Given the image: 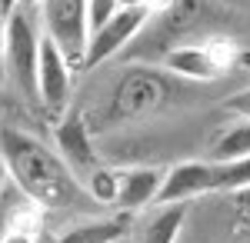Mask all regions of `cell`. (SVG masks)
I'll return each instance as SVG.
<instances>
[{
    "instance_id": "obj_3",
    "label": "cell",
    "mask_w": 250,
    "mask_h": 243,
    "mask_svg": "<svg viewBox=\"0 0 250 243\" xmlns=\"http://www.w3.org/2000/svg\"><path fill=\"white\" fill-rule=\"evenodd\" d=\"M170 94V83L160 70L150 67H127L124 74L117 77L114 90L107 97V107H104V120L124 127V123H137L167 100Z\"/></svg>"
},
{
    "instance_id": "obj_17",
    "label": "cell",
    "mask_w": 250,
    "mask_h": 243,
    "mask_svg": "<svg viewBox=\"0 0 250 243\" xmlns=\"http://www.w3.org/2000/svg\"><path fill=\"white\" fill-rule=\"evenodd\" d=\"M144 7H147L150 14H164V10L173 7V0H144Z\"/></svg>"
},
{
    "instance_id": "obj_9",
    "label": "cell",
    "mask_w": 250,
    "mask_h": 243,
    "mask_svg": "<svg viewBox=\"0 0 250 243\" xmlns=\"http://www.w3.org/2000/svg\"><path fill=\"white\" fill-rule=\"evenodd\" d=\"M213 190V163L207 160H184L164 170V187L157 193V203H190L193 197Z\"/></svg>"
},
{
    "instance_id": "obj_14",
    "label": "cell",
    "mask_w": 250,
    "mask_h": 243,
    "mask_svg": "<svg viewBox=\"0 0 250 243\" xmlns=\"http://www.w3.org/2000/svg\"><path fill=\"white\" fill-rule=\"evenodd\" d=\"M87 197L100 206H117V190H120V170L117 167H94L83 177Z\"/></svg>"
},
{
    "instance_id": "obj_10",
    "label": "cell",
    "mask_w": 250,
    "mask_h": 243,
    "mask_svg": "<svg viewBox=\"0 0 250 243\" xmlns=\"http://www.w3.org/2000/svg\"><path fill=\"white\" fill-rule=\"evenodd\" d=\"M164 187L160 167H124L120 170V190H117V210L137 213L157 203V193Z\"/></svg>"
},
{
    "instance_id": "obj_16",
    "label": "cell",
    "mask_w": 250,
    "mask_h": 243,
    "mask_svg": "<svg viewBox=\"0 0 250 243\" xmlns=\"http://www.w3.org/2000/svg\"><path fill=\"white\" fill-rule=\"evenodd\" d=\"M224 110L233 113V117H250V87H244V90L227 97L224 100Z\"/></svg>"
},
{
    "instance_id": "obj_24",
    "label": "cell",
    "mask_w": 250,
    "mask_h": 243,
    "mask_svg": "<svg viewBox=\"0 0 250 243\" xmlns=\"http://www.w3.org/2000/svg\"><path fill=\"white\" fill-rule=\"evenodd\" d=\"M17 7H40V0H17Z\"/></svg>"
},
{
    "instance_id": "obj_8",
    "label": "cell",
    "mask_w": 250,
    "mask_h": 243,
    "mask_svg": "<svg viewBox=\"0 0 250 243\" xmlns=\"http://www.w3.org/2000/svg\"><path fill=\"white\" fill-rule=\"evenodd\" d=\"M54 150L67 160V167L74 170L80 180H83L94 167H100L94 137H90V127H87V117H83L80 110H74V107L63 113L60 123L54 127Z\"/></svg>"
},
{
    "instance_id": "obj_12",
    "label": "cell",
    "mask_w": 250,
    "mask_h": 243,
    "mask_svg": "<svg viewBox=\"0 0 250 243\" xmlns=\"http://www.w3.org/2000/svg\"><path fill=\"white\" fill-rule=\"evenodd\" d=\"M134 213H114V217H94V220H80L67 233H60L57 243H124L130 237V220Z\"/></svg>"
},
{
    "instance_id": "obj_5",
    "label": "cell",
    "mask_w": 250,
    "mask_h": 243,
    "mask_svg": "<svg viewBox=\"0 0 250 243\" xmlns=\"http://www.w3.org/2000/svg\"><path fill=\"white\" fill-rule=\"evenodd\" d=\"M233 60H240V50L230 47V40H210V43H180L164 54V67L177 77L207 83L220 77Z\"/></svg>"
},
{
    "instance_id": "obj_22",
    "label": "cell",
    "mask_w": 250,
    "mask_h": 243,
    "mask_svg": "<svg viewBox=\"0 0 250 243\" xmlns=\"http://www.w3.org/2000/svg\"><path fill=\"white\" fill-rule=\"evenodd\" d=\"M3 187H7V170H3V160H0V197H3Z\"/></svg>"
},
{
    "instance_id": "obj_6",
    "label": "cell",
    "mask_w": 250,
    "mask_h": 243,
    "mask_svg": "<svg viewBox=\"0 0 250 243\" xmlns=\"http://www.w3.org/2000/svg\"><path fill=\"white\" fill-rule=\"evenodd\" d=\"M150 17H154V14H150L147 7H120L104 27H97L94 34H90L87 54L80 60V70H94L100 63H107L110 57H117L140 30H144V23Z\"/></svg>"
},
{
    "instance_id": "obj_7",
    "label": "cell",
    "mask_w": 250,
    "mask_h": 243,
    "mask_svg": "<svg viewBox=\"0 0 250 243\" xmlns=\"http://www.w3.org/2000/svg\"><path fill=\"white\" fill-rule=\"evenodd\" d=\"M70 90H74V60L43 34L40 43V70H37V97L50 113L70 110Z\"/></svg>"
},
{
    "instance_id": "obj_21",
    "label": "cell",
    "mask_w": 250,
    "mask_h": 243,
    "mask_svg": "<svg viewBox=\"0 0 250 243\" xmlns=\"http://www.w3.org/2000/svg\"><path fill=\"white\" fill-rule=\"evenodd\" d=\"M237 63H240V67H247V70H250V50H240V60H237Z\"/></svg>"
},
{
    "instance_id": "obj_13",
    "label": "cell",
    "mask_w": 250,
    "mask_h": 243,
    "mask_svg": "<svg viewBox=\"0 0 250 243\" xmlns=\"http://www.w3.org/2000/svg\"><path fill=\"white\" fill-rule=\"evenodd\" d=\"M240 157H250V117H237L213 143V160L217 163H230V160H240Z\"/></svg>"
},
{
    "instance_id": "obj_15",
    "label": "cell",
    "mask_w": 250,
    "mask_h": 243,
    "mask_svg": "<svg viewBox=\"0 0 250 243\" xmlns=\"http://www.w3.org/2000/svg\"><path fill=\"white\" fill-rule=\"evenodd\" d=\"M250 187V157L230 160V163H213V190H237Z\"/></svg>"
},
{
    "instance_id": "obj_19",
    "label": "cell",
    "mask_w": 250,
    "mask_h": 243,
    "mask_svg": "<svg viewBox=\"0 0 250 243\" xmlns=\"http://www.w3.org/2000/svg\"><path fill=\"white\" fill-rule=\"evenodd\" d=\"M7 210H10V200H7V193L0 197V233H3V223H7Z\"/></svg>"
},
{
    "instance_id": "obj_23",
    "label": "cell",
    "mask_w": 250,
    "mask_h": 243,
    "mask_svg": "<svg viewBox=\"0 0 250 243\" xmlns=\"http://www.w3.org/2000/svg\"><path fill=\"white\" fill-rule=\"evenodd\" d=\"M120 7H144V0H120Z\"/></svg>"
},
{
    "instance_id": "obj_4",
    "label": "cell",
    "mask_w": 250,
    "mask_h": 243,
    "mask_svg": "<svg viewBox=\"0 0 250 243\" xmlns=\"http://www.w3.org/2000/svg\"><path fill=\"white\" fill-rule=\"evenodd\" d=\"M90 0H40V27L63 54L80 67L90 43Z\"/></svg>"
},
{
    "instance_id": "obj_18",
    "label": "cell",
    "mask_w": 250,
    "mask_h": 243,
    "mask_svg": "<svg viewBox=\"0 0 250 243\" xmlns=\"http://www.w3.org/2000/svg\"><path fill=\"white\" fill-rule=\"evenodd\" d=\"M3 30H7V14H3V0H0V77H3Z\"/></svg>"
},
{
    "instance_id": "obj_20",
    "label": "cell",
    "mask_w": 250,
    "mask_h": 243,
    "mask_svg": "<svg viewBox=\"0 0 250 243\" xmlns=\"http://www.w3.org/2000/svg\"><path fill=\"white\" fill-rule=\"evenodd\" d=\"M237 200H240V206H247V210H250V187L237 190Z\"/></svg>"
},
{
    "instance_id": "obj_2",
    "label": "cell",
    "mask_w": 250,
    "mask_h": 243,
    "mask_svg": "<svg viewBox=\"0 0 250 243\" xmlns=\"http://www.w3.org/2000/svg\"><path fill=\"white\" fill-rule=\"evenodd\" d=\"M40 43H43V27L30 17V7H14L3 30V74L14 80L27 100L37 97V70H40Z\"/></svg>"
},
{
    "instance_id": "obj_25",
    "label": "cell",
    "mask_w": 250,
    "mask_h": 243,
    "mask_svg": "<svg viewBox=\"0 0 250 243\" xmlns=\"http://www.w3.org/2000/svg\"><path fill=\"white\" fill-rule=\"evenodd\" d=\"M124 243H127V240H124Z\"/></svg>"
},
{
    "instance_id": "obj_1",
    "label": "cell",
    "mask_w": 250,
    "mask_h": 243,
    "mask_svg": "<svg viewBox=\"0 0 250 243\" xmlns=\"http://www.w3.org/2000/svg\"><path fill=\"white\" fill-rule=\"evenodd\" d=\"M0 160L7 170V180L17 187L40 210H77L87 197L83 180L67 167V160L54 147H47L40 137L17 127L0 130Z\"/></svg>"
},
{
    "instance_id": "obj_11",
    "label": "cell",
    "mask_w": 250,
    "mask_h": 243,
    "mask_svg": "<svg viewBox=\"0 0 250 243\" xmlns=\"http://www.w3.org/2000/svg\"><path fill=\"white\" fill-rule=\"evenodd\" d=\"M187 220V203H154V210L130 226L127 243H177Z\"/></svg>"
}]
</instances>
